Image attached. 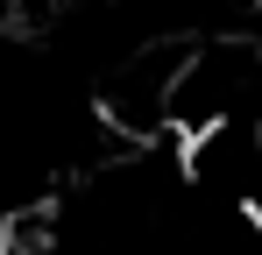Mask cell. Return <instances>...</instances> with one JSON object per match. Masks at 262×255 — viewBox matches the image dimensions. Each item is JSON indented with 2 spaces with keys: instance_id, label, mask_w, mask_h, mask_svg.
<instances>
[{
  "instance_id": "6da1fadb",
  "label": "cell",
  "mask_w": 262,
  "mask_h": 255,
  "mask_svg": "<svg viewBox=\"0 0 262 255\" xmlns=\"http://www.w3.org/2000/svg\"><path fill=\"white\" fill-rule=\"evenodd\" d=\"M0 255H14V241H0Z\"/></svg>"
}]
</instances>
